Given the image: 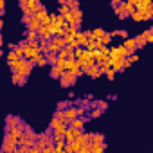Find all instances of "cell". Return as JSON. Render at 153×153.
<instances>
[{
    "mask_svg": "<svg viewBox=\"0 0 153 153\" xmlns=\"http://www.w3.org/2000/svg\"><path fill=\"white\" fill-rule=\"evenodd\" d=\"M9 67H11V70H13V74L15 72H18V74H24V76H29V72L33 70V61L31 59H20V61H16V63H7Z\"/></svg>",
    "mask_w": 153,
    "mask_h": 153,
    "instance_id": "cell-1",
    "label": "cell"
},
{
    "mask_svg": "<svg viewBox=\"0 0 153 153\" xmlns=\"http://www.w3.org/2000/svg\"><path fill=\"white\" fill-rule=\"evenodd\" d=\"M18 139H15L11 133H6L4 137V144H2V153H15L18 148Z\"/></svg>",
    "mask_w": 153,
    "mask_h": 153,
    "instance_id": "cell-2",
    "label": "cell"
},
{
    "mask_svg": "<svg viewBox=\"0 0 153 153\" xmlns=\"http://www.w3.org/2000/svg\"><path fill=\"white\" fill-rule=\"evenodd\" d=\"M74 83H76V76H74L72 72L65 70L63 76H61V87H70V85H74Z\"/></svg>",
    "mask_w": 153,
    "mask_h": 153,
    "instance_id": "cell-3",
    "label": "cell"
},
{
    "mask_svg": "<svg viewBox=\"0 0 153 153\" xmlns=\"http://www.w3.org/2000/svg\"><path fill=\"white\" fill-rule=\"evenodd\" d=\"M110 65H112V68H114L115 72H121L123 68H126V59H124V58H114V59L110 61Z\"/></svg>",
    "mask_w": 153,
    "mask_h": 153,
    "instance_id": "cell-4",
    "label": "cell"
},
{
    "mask_svg": "<svg viewBox=\"0 0 153 153\" xmlns=\"http://www.w3.org/2000/svg\"><path fill=\"white\" fill-rule=\"evenodd\" d=\"M76 40H78L79 45L87 47V43H88V40H90V31H79L78 36H76Z\"/></svg>",
    "mask_w": 153,
    "mask_h": 153,
    "instance_id": "cell-5",
    "label": "cell"
},
{
    "mask_svg": "<svg viewBox=\"0 0 153 153\" xmlns=\"http://www.w3.org/2000/svg\"><path fill=\"white\" fill-rule=\"evenodd\" d=\"M78 119V108H67L65 110V123L70 124L72 121Z\"/></svg>",
    "mask_w": 153,
    "mask_h": 153,
    "instance_id": "cell-6",
    "label": "cell"
},
{
    "mask_svg": "<svg viewBox=\"0 0 153 153\" xmlns=\"http://www.w3.org/2000/svg\"><path fill=\"white\" fill-rule=\"evenodd\" d=\"M22 124V121L18 119V117H13V115H9L7 117V124H6V130H13V128H18Z\"/></svg>",
    "mask_w": 153,
    "mask_h": 153,
    "instance_id": "cell-7",
    "label": "cell"
},
{
    "mask_svg": "<svg viewBox=\"0 0 153 153\" xmlns=\"http://www.w3.org/2000/svg\"><path fill=\"white\" fill-rule=\"evenodd\" d=\"M25 78H27V76L15 72V74H13V78H11V81H13V85H20V87H24V85H25Z\"/></svg>",
    "mask_w": 153,
    "mask_h": 153,
    "instance_id": "cell-8",
    "label": "cell"
},
{
    "mask_svg": "<svg viewBox=\"0 0 153 153\" xmlns=\"http://www.w3.org/2000/svg\"><path fill=\"white\" fill-rule=\"evenodd\" d=\"M149 7H153V2L151 0H139L137 2V11H146V9H149Z\"/></svg>",
    "mask_w": 153,
    "mask_h": 153,
    "instance_id": "cell-9",
    "label": "cell"
},
{
    "mask_svg": "<svg viewBox=\"0 0 153 153\" xmlns=\"http://www.w3.org/2000/svg\"><path fill=\"white\" fill-rule=\"evenodd\" d=\"M123 45L130 51V54H135V49H137V43H135V38H128L123 42Z\"/></svg>",
    "mask_w": 153,
    "mask_h": 153,
    "instance_id": "cell-10",
    "label": "cell"
},
{
    "mask_svg": "<svg viewBox=\"0 0 153 153\" xmlns=\"http://www.w3.org/2000/svg\"><path fill=\"white\" fill-rule=\"evenodd\" d=\"M85 74H87V76H90V78H99V76H101V68H99V65L96 63V65H92Z\"/></svg>",
    "mask_w": 153,
    "mask_h": 153,
    "instance_id": "cell-11",
    "label": "cell"
},
{
    "mask_svg": "<svg viewBox=\"0 0 153 153\" xmlns=\"http://www.w3.org/2000/svg\"><path fill=\"white\" fill-rule=\"evenodd\" d=\"M83 126H85V119H81V117H78L76 121H72L68 124V128H74V130H81Z\"/></svg>",
    "mask_w": 153,
    "mask_h": 153,
    "instance_id": "cell-12",
    "label": "cell"
},
{
    "mask_svg": "<svg viewBox=\"0 0 153 153\" xmlns=\"http://www.w3.org/2000/svg\"><path fill=\"white\" fill-rule=\"evenodd\" d=\"M51 42H52V43H54V45H56V47H58L59 51L67 47V43H65V38H59V36H54V38H52Z\"/></svg>",
    "mask_w": 153,
    "mask_h": 153,
    "instance_id": "cell-13",
    "label": "cell"
},
{
    "mask_svg": "<svg viewBox=\"0 0 153 153\" xmlns=\"http://www.w3.org/2000/svg\"><path fill=\"white\" fill-rule=\"evenodd\" d=\"M63 72H65V70H61L59 67H56V65H54V67H52V70H51V78H54V79H56V78H59V79H61Z\"/></svg>",
    "mask_w": 153,
    "mask_h": 153,
    "instance_id": "cell-14",
    "label": "cell"
},
{
    "mask_svg": "<svg viewBox=\"0 0 153 153\" xmlns=\"http://www.w3.org/2000/svg\"><path fill=\"white\" fill-rule=\"evenodd\" d=\"M135 43H137V49H142V47L148 43V40H146L142 34H139V36H135Z\"/></svg>",
    "mask_w": 153,
    "mask_h": 153,
    "instance_id": "cell-15",
    "label": "cell"
},
{
    "mask_svg": "<svg viewBox=\"0 0 153 153\" xmlns=\"http://www.w3.org/2000/svg\"><path fill=\"white\" fill-rule=\"evenodd\" d=\"M85 52H87V49H81V47H79V49H76V51H74V56H76V59H78V61H81V59H83V56H85Z\"/></svg>",
    "mask_w": 153,
    "mask_h": 153,
    "instance_id": "cell-16",
    "label": "cell"
},
{
    "mask_svg": "<svg viewBox=\"0 0 153 153\" xmlns=\"http://www.w3.org/2000/svg\"><path fill=\"white\" fill-rule=\"evenodd\" d=\"M103 140H105V137H103L101 133H94L90 142H92V144H103Z\"/></svg>",
    "mask_w": 153,
    "mask_h": 153,
    "instance_id": "cell-17",
    "label": "cell"
},
{
    "mask_svg": "<svg viewBox=\"0 0 153 153\" xmlns=\"http://www.w3.org/2000/svg\"><path fill=\"white\" fill-rule=\"evenodd\" d=\"M97 42H99L101 45H105V47H106V45H108V43L112 42V34H110V33H106V34H105V36H103L101 40H97Z\"/></svg>",
    "mask_w": 153,
    "mask_h": 153,
    "instance_id": "cell-18",
    "label": "cell"
},
{
    "mask_svg": "<svg viewBox=\"0 0 153 153\" xmlns=\"http://www.w3.org/2000/svg\"><path fill=\"white\" fill-rule=\"evenodd\" d=\"M45 58H47V61H49V63H52V67H54V65H58V54H47Z\"/></svg>",
    "mask_w": 153,
    "mask_h": 153,
    "instance_id": "cell-19",
    "label": "cell"
},
{
    "mask_svg": "<svg viewBox=\"0 0 153 153\" xmlns=\"http://www.w3.org/2000/svg\"><path fill=\"white\" fill-rule=\"evenodd\" d=\"M142 16H144V20H153V7L142 11Z\"/></svg>",
    "mask_w": 153,
    "mask_h": 153,
    "instance_id": "cell-20",
    "label": "cell"
},
{
    "mask_svg": "<svg viewBox=\"0 0 153 153\" xmlns=\"http://www.w3.org/2000/svg\"><path fill=\"white\" fill-rule=\"evenodd\" d=\"M70 13V7L68 6H59V11H58V15H61V16H67Z\"/></svg>",
    "mask_w": 153,
    "mask_h": 153,
    "instance_id": "cell-21",
    "label": "cell"
},
{
    "mask_svg": "<svg viewBox=\"0 0 153 153\" xmlns=\"http://www.w3.org/2000/svg\"><path fill=\"white\" fill-rule=\"evenodd\" d=\"M131 20H133V22H142V20H144V16H142V13H140V11H135V13L131 15Z\"/></svg>",
    "mask_w": 153,
    "mask_h": 153,
    "instance_id": "cell-22",
    "label": "cell"
},
{
    "mask_svg": "<svg viewBox=\"0 0 153 153\" xmlns=\"http://www.w3.org/2000/svg\"><path fill=\"white\" fill-rule=\"evenodd\" d=\"M47 63H49V61H47V58H43V56H40V59L36 61V65H38V67H45Z\"/></svg>",
    "mask_w": 153,
    "mask_h": 153,
    "instance_id": "cell-23",
    "label": "cell"
},
{
    "mask_svg": "<svg viewBox=\"0 0 153 153\" xmlns=\"http://www.w3.org/2000/svg\"><path fill=\"white\" fill-rule=\"evenodd\" d=\"M56 67H59L61 70H67V59H58V65Z\"/></svg>",
    "mask_w": 153,
    "mask_h": 153,
    "instance_id": "cell-24",
    "label": "cell"
},
{
    "mask_svg": "<svg viewBox=\"0 0 153 153\" xmlns=\"http://www.w3.org/2000/svg\"><path fill=\"white\" fill-rule=\"evenodd\" d=\"M68 7H70V11H72V9H79V4L76 2V0H70V2H68Z\"/></svg>",
    "mask_w": 153,
    "mask_h": 153,
    "instance_id": "cell-25",
    "label": "cell"
},
{
    "mask_svg": "<svg viewBox=\"0 0 153 153\" xmlns=\"http://www.w3.org/2000/svg\"><path fill=\"white\" fill-rule=\"evenodd\" d=\"M106 78H108V79H110V81H112V79H114V78H115V70H114V68H110V70H108V72H106Z\"/></svg>",
    "mask_w": 153,
    "mask_h": 153,
    "instance_id": "cell-26",
    "label": "cell"
},
{
    "mask_svg": "<svg viewBox=\"0 0 153 153\" xmlns=\"http://www.w3.org/2000/svg\"><path fill=\"white\" fill-rule=\"evenodd\" d=\"M85 114H87V106H83V108H78V117H85Z\"/></svg>",
    "mask_w": 153,
    "mask_h": 153,
    "instance_id": "cell-27",
    "label": "cell"
},
{
    "mask_svg": "<svg viewBox=\"0 0 153 153\" xmlns=\"http://www.w3.org/2000/svg\"><path fill=\"white\" fill-rule=\"evenodd\" d=\"M90 115H92V117H99V115H101V110L97 108V110H94V112H92Z\"/></svg>",
    "mask_w": 153,
    "mask_h": 153,
    "instance_id": "cell-28",
    "label": "cell"
},
{
    "mask_svg": "<svg viewBox=\"0 0 153 153\" xmlns=\"http://www.w3.org/2000/svg\"><path fill=\"white\" fill-rule=\"evenodd\" d=\"M148 43H153V34H149V38H148Z\"/></svg>",
    "mask_w": 153,
    "mask_h": 153,
    "instance_id": "cell-29",
    "label": "cell"
}]
</instances>
